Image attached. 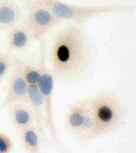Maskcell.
<instances>
[{"instance_id": "obj_1", "label": "cell", "mask_w": 136, "mask_h": 153, "mask_svg": "<svg viewBox=\"0 0 136 153\" xmlns=\"http://www.w3.org/2000/svg\"><path fill=\"white\" fill-rule=\"evenodd\" d=\"M50 55L51 71L54 77L75 80L88 67L91 46L80 25L70 24L61 29L54 36Z\"/></svg>"}, {"instance_id": "obj_2", "label": "cell", "mask_w": 136, "mask_h": 153, "mask_svg": "<svg viewBox=\"0 0 136 153\" xmlns=\"http://www.w3.org/2000/svg\"><path fill=\"white\" fill-rule=\"evenodd\" d=\"M31 3L48 8L61 21L80 25L95 17L105 14L132 12L130 6L103 4L98 5H76L65 3L61 0H26Z\"/></svg>"}, {"instance_id": "obj_3", "label": "cell", "mask_w": 136, "mask_h": 153, "mask_svg": "<svg viewBox=\"0 0 136 153\" xmlns=\"http://www.w3.org/2000/svg\"><path fill=\"white\" fill-rule=\"evenodd\" d=\"M88 105L95 122V137L117 130L125 115L124 105L119 97L111 91L98 93L88 98Z\"/></svg>"}, {"instance_id": "obj_4", "label": "cell", "mask_w": 136, "mask_h": 153, "mask_svg": "<svg viewBox=\"0 0 136 153\" xmlns=\"http://www.w3.org/2000/svg\"><path fill=\"white\" fill-rule=\"evenodd\" d=\"M38 68L40 72L38 88L42 97L44 107L45 128L54 142H59L53 118V97L54 91V76L47 65L46 51L44 39L39 41V58Z\"/></svg>"}, {"instance_id": "obj_5", "label": "cell", "mask_w": 136, "mask_h": 153, "mask_svg": "<svg viewBox=\"0 0 136 153\" xmlns=\"http://www.w3.org/2000/svg\"><path fill=\"white\" fill-rule=\"evenodd\" d=\"M26 15L23 23L30 33L32 40L39 42L61 21L48 8L25 1Z\"/></svg>"}, {"instance_id": "obj_6", "label": "cell", "mask_w": 136, "mask_h": 153, "mask_svg": "<svg viewBox=\"0 0 136 153\" xmlns=\"http://www.w3.org/2000/svg\"><path fill=\"white\" fill-rule=\"evenodd\" d=\"M12 69L8 91L4 100L0 104V110L14 102H21L29 103V84L16 68L12 67Z\"/></svg>"}, {"instance_id": "obj_7", "label": "cell", "mask_w": 136, "mask_h": 153, "mask_svg": "<svg viewBox=\"0 0 136 153\" xmlns=\"http://www.w3.org/2000/svg\"><path fill=\"white\" fill-rule=\"evenodd\" d=\"M6 107L11 124L18 134L27 127L36 125L35 116L29 103L14 102Z\"/></svg>"}, {"instance_id": "obj_8", "label": "cell", "mask_w": 136, "mask_h": 153, "mask_svg": "<svg viewBox=\"0 0 136 153\" xmlns=\"http://www.w3.org/2000/svg\"><path fill=\"white\" fill-rule=\"evenodd\" d=\"M88 108V99H82L70 103L67 109L64 125L69 131L77 135Z\"/></svg>"}, {"instance_id": "obj_9", "label": "cell", "mask_w": 136, "mask_h": 153, "mask_svg": "<svg viewBox=\"0 0 136 153\" xmlns=\"http://www.w3.org/2000/svg\"><path fill=\"white\" fill-rule=\"evenodd\" d=\"M23 18V12L15 0L0 1V30L8 31L19 25Z\"/></svg>"}, {"instance_id": "obj_10", "label": "cell", "mask_w": 136, "mask_h": 153, "mask_svg": "<svg viewBox=\"0 0 136 153\" xmlns=\"http://www.w3.org/2000/svg\"><path fill=\"white\" fill-rule=\"evenodd\" d=\"M31 41L30 33L22 23L8 31L7 46L10 52L25 51L28 48Z\"/></svg>"}, {"instance_id": "obj_11", "label": "cell", "mask_w": 136, "mask_h": 153, "mask_svg": "<svg viewBox=\"0 0 136 153\" xmlns=\"http://www.w3.org/2000/svg\"><path fill=\"white\" fill-rule=\"evenodd\" d=\"M29 104L33 109L35 116L36 127L38 129L42 137L44 135L45 122H44V107L42 97L37 85H29Z\"/></svg>"}, {"instance_id": "obj_12", "label": "cell", "mask_w": 136, "mask_h": 153, "mask_svg": "<svg viewBox=\"0 0 136 153\" xmlns=\"http://www.w3.org/2000/svg\"><path fill=\"white\" fill-rule=\"evenodd\" d=\"M20 142L23 149L30 153L41 152V135L36 125L30 126L19 133Z\"/></svg>"}, {"instance_id": "obj_13", "label": "cell", "mask_w": 136, "mask_h": 153, "mask_svg": "<svg viewBox=\"0 0 136 153\" xmlns=\"http://www.w3.org/2000/svg\"><path fill=\"white\" fill-rule=\"evenodd\" d=\"M12 67L19 71L29 85H38L40 76L38 66L25 61L16 56H12Z\"/></svg>"}, {"instance_id": "obj_14", "label": "cell", "mask_w": 136, "mask_h": 153, "mask_svg": "<svg viewBox=\"0 0 136 153\" xmlns=\"http://www.w3.org/2000/svg\"><path fill=\"white\" fill-rule=\"evenodd\" d=\"M77 136L82 142L88 141L96 137L95 122L89 105Z\"/></svg>"}, {"instance_id": "obj_15", "label": "cell", "mask_w": 136, "mask_h": 153, "mask_svg": "<svg viewBox=\"0 0 136 153\" xmlns=\"http://www.w3.org/2000/svg\"><path fill=\"white\" fill-rule=\"evenodd\" d=\"M12 68V56L0 51V83L3 82Z\"/></svg>"}, {"instance_id": "obj_16", "label": "cell", "mask_w": 136, "mask_h": 153, "mask_svg": "<svg viewBox=\"0 0 136 153\" xmlns=\"http://www.w3.org/2000/svg\"><path fill=\"white\" fill-rule=\"evenodd\" d=\"M14 142L6 133L0 131V153H10L14 149Z\"/></svg>"}, {"instance_id": "obj_17", "label": "cell", "mask_w": 136, "mask_h": 153, "mask_svg": "<svg viewBox=\"0 0 136 153\" xmlns=\"http://www.w3.org/2000/svg\"><path fill=\"white\" fill-rule=\"evenodd\" d=\"M0 1H1V0H0Z\"/></svg>"}]
</instances>
